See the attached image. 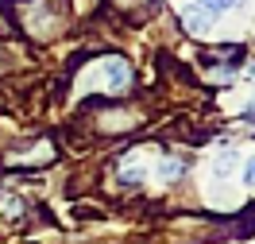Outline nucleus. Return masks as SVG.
Wrapping results in <instances>:
<instances>
[{
    "label": "nucleus",
    "instance_id": "nucleus-1",
    "mask_svg": "<svg viewBox=\"0 0 255 244\" xmlns=\"http://www.w3.org/2000/svg\"><path fill=\"white\" fill-rule=\"evenodd\" d=\"M105 81H109L112 93H120L128 81H131V74H128V66L120 62V58H105Z\"/></svg>",
    "mask_w": 255,
    "mask_h": 244
},
{
    "label": "nucleus",
    "instance_id": "nucleus-2",
    "mask_svg": "<svg viewBox=\"0 0 255 244\" xmlns=\"http://www.w3.org/2000/svg\"><path fill=\"white\" fill-rule=\"evenodd\" d=\"M213 19L217 16H209L205 8H190V12H186V27H190L193 35H205L209 27H213Z\"/></svg>",
    "mask_w": 255,
    "mask_h": 244
},
{
    "label": "nucleus",
    "instance_id": "nucleus-3",
    "mask_svg": "<svg viewBox=\"0 0 255 244\" xmlns=\"http://www.w3.org/2000/svg\"><path fill=\"white\" fill-rule=\"evenodd\" d=\"M236 167H240V155H236V151H221V155L213 159V175H217V179H228Z\"/></svg>",
    "mask_w": 255,
    "mask_h": 244
},
{
    "label": "nucleus",
    "instance_id": "nucleus-4",
    "mask_svg": "<svg viewBox=\"0 0 255 244\" xmlns=\"http://www.w3.org/2000/svg\"><path fill=\"white\" fill-rule=\"evenodd\" d=\"M197 8H205L209 16H221L228 8H244V0H197Z\"/></svg>",
    "mask_w": 255,
    "mask_h": 244
},
{
    "label": "nucleus",
    "instance_id": "nucleus-5",
    "mask_svg": "<svg viewBox=\"0 0 255 244\" xmlns=\"http://www.w3.org/2000/svg\"><path fill=\"white\" fill-rule=\"evenodd\" d=\"M182 171H186V163H178V159H166V163L159 167V179H166V182H170V179H178Z\"/></svg>",
    "mask_w": 255,
    "mask_h": 244
},
{
    "label": "nucleus",
    "instance_id": "nucleus-6",
    "mask_svg": "<svg viewBox=\"0 0 255 244\" xmlns=\"http://www.w3.org/2000/svg\"><path fill=\"white\" fill-rule=\"evenodd\" d=\"M124 182H128V186L143 182V167H128V171H124Z\"/></svg>",
    "mask_w": 255,
    "mask_h": 244
},
{
    "label": "nucleus",
    "instance_id": "nucleus-7",
    "mask_svg": "<svg viewBox=\"0 0 255 244\" xmlns=\"http://www.w3.org/2000/svg\"><path fill=\"white\" fill-rule=\"evenodd\" d=\"M244 182H248V190H255V155L248 159V167H244Z\"/></svg>",
    "mask_w": 255,
    "mask_h": 244
}]
</instances>
